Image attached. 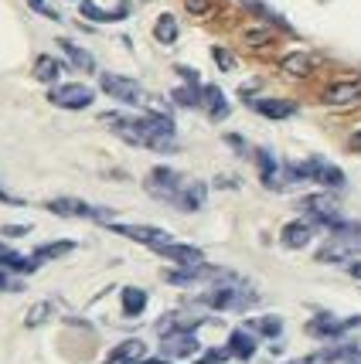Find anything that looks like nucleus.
<instances>
[{"label": "nucleus", "mask_w": 361, "mask_h": 364, "mask_svg": "<svg viewBox=\"0 0 361 364\" xmlns=\"http://www.w3.org/2000/svg\"><path fill=\"white\" fill-rule=\"evenodd\" d=\"M273 41V31H266V28H259V31H246V45H269Z\"/></svg>", "instance_id": "f704fd0d"}, {"label": "nucleus", "mask_w": 361, "mask_h": 364, "mask_svg": "<svg viewBox=\"0 0 361 364\" xmlns=\"http://www.w3.org/2000/svg\"><path fill=\"white\" fill-rule=\"evenodd\" d=\"M79 11H82V17H89V21H99V24H110V21H123L130 11H126V4H120L116 11H103L95 0H82L79 4Z\"/></svg>", "instance_id": "5701e85b"}, {"label": "nucleus", "mask_w": 361, "mask_h": 364, "mask_svg": "<svg viewBox=\"0 0 361 364\" xmlns=\"http://www.w3.org/2000/svg\"><path fill=\"white\" fill-rule=\"evenodd\" d=\"M137 364H174L171 358H143V361H137Z\"/></svg>", "instance_id": "37998d69"}, {"label": "nucleus", "mask_w": 361, "mask_h": 364, "mask_svg": "<svg viewBox=\"0 0 361 364\" xmlns=\"http://www.w3.org/2000/svg\"><path fill=\"white\" fill-rule=\"evenodd\" d=\"M338 364H361V361H338Z\"/></svg>", "instance_id": "49530a36"}, {"label": "nucleus", "mask_w": 361, "mask_h": 364, "mask_svg": "<svg viewBox=\"0 0 361 364\" xmlns=\"http://www.w3.org/2000/svg\"><path fill=\"white\" fill-rule=\"evenodd\" d=\"M45 208L51 215H58V218H89V222H103L110 225V208H95L89 201H82V198H51L45 201Z\"/></svg>", "instance_id": "423d86ee"}, {"label": "nucleus", "mask_w": 361, "mask_h": 364, "mask_svg": "<svg viewBox=\"0 0 361 364\" xmlns=\"http://www.w3.org/2000/svg\"><path fill=\"white\" fill-rule=\"evenodd\" d=\"M0 289H21V283H17V279H11L7 272L0 269Z\"/></svg>", "instance_id": "58836bf2"}, {"label": "nucleus", "mask_w": 361, "mask_h": 364, "mask_svg": "<svg viewBox=\"0 0 361 364\" xmlns=\"http://www.w3.org/2000/svg\"><path fill=\"white\" fill-rule=\"evenodd\" d=\"M225 354H232L239 361H252V354H256V333L246 331V327L232 331L229 333V344H225Z\"/></svg>", "instance_id": "6ab92c4d"}, {"label": "nucleus", "mask_w": 361, "mask_h": 364, "mask_svg": "<svg viewBox=\"0 0 361 364\" xmlns=\"http://www.w3.org/2000/svg\"><path fill=\"white\" fill-rule=\"evenodd\" d=\"M0 201H4V205H21V198H14V194H7L4 188H0Z\"/></svg>", "instance_id": "79ce46f5"}, {"label": "nucleus", "mask_w": 361, "mask_h": 364, "mask_svg": "<svg viewBox=\"0 0 361 364\" xmlns=\"http://www.w3.org/2000/svg\"><path fill=\"white\" fill-rule=\"evenodd\" d=\"M177 75H181L184 82H202V79H198V72H194V68H188V65H177Z\"/></svg>", "instance_id": "4c0bfd02"}, {"label": "nucleus", "mask_w": 361, "mask_h": 364, "mask_svg": "<svg viewBox=\"0 0 361 364\" xmlns=\"http://www.w3.org/2000/svg\"><path fill=\"white\" fill-rule=\"evenodd\" d=\"M259 300V293H252L242 279H221V283H211L204 293L194 296L198 306H208V310H249L252 303Z\"/></svg>", "instance_id": "7ed1b4c3"}, {"label": "nucleus", "mask_w": 361, "mask_h": 364, "mask_svg": "<svg viewBox=\"0 0 361 364\" xmlns=\"http://www.w3.org/2000/svg\"><path fill=\"white\" fill-rule=\"evenodd\" d=\"M171 99L177 106H184V109H198L202 106V82H184L181 89H174Z\"/></svg>", "instance_id": "a878e982"}, {"label": "nucleus", "mask_w": 361, "mask_h": 364, "mask_svg": "<svg viewBox=\"0 0 361 364\" xmlns=\"http://www.w3.org/2000/svg\"><path fill=\"white\" fill-rule=\"evenodd\" d=\"M361 327V317H338V314H317L310 323H307V333L310 337H320V341H338V337H345V333L358 331Z\"/></svg>", "instance_id": "6e6552de"}, {"label": "nucleus", "mask_w": 361, "mask_h": 364, "mask_svg": "<svg viewBox=\"0 0 361 364\" xmlns=\"http://www.w3.org/2000/svg\"><path fill=\"white\" fill-rule=\"evenodd\" d=\"M347 272H351V276L361 283V259H347Z\"/></svg>", "instance_id": "a19ab883"}, {"label": "nucleus", "mask_w": 361, "mask_h": 364, "mask_svg": "<svg viewBox=\"0 0 361 364\" xmlns=\"http://www.w3.org/2000/svg\"><path fill=\"white\" fill-rule=\"evenodd\" d=\"M328 106H351L361 99V79H341V82H330L324 95H320Z\"/></svg>", "instance_id": "ddd939ff"}, {"label": "nucleus", "mask_w": 361, "mask_h": 364, "mask_svg": "<svg viewBox=\"0 0 361 364\" xmlns=\"http://www.w3.org/2000/svg\"><path fill=\"white\" fill-rule=\"evenodd\" d=\"M120 300H123V317H140L143 310H147V303H150V296H147V289H140V286H123Z\"/></svg>", "instance_id": "4be33fe9"}, {"label": "nucleus", "mask_w": 361, "mask_h": 364, "mask_svg": "<svg viewBox=\"0 0 361 364\" xmlns=\"http://www.w3.org/2000/svg\"><path fill=\"white\" fill-rule=\"evenodd\" d=\"M314 232H317V225L310 222V218H303V222H290V225H283L280 242L286 245V249H303V245H310Z\"/></svg>", "instance_id": "dca6fc26"}, {"label": "nucleus", "mask_w": 361, "mask_h": 364, "mask_svg": "<svg viewBox=\"0 0 361 364\" xmlns=\"http://www.w3.org/2000/svg\"><path fill=\"white\" fill-rule=\"evenodd\" d=\"M221 358H225V350H208L204 358H198V364H221Z\"/></svg>", "instance_id": "e433bc0d"}, {"label": "nucleus", "mask_w": 361, "mask_h": 364, "mask_svg": "<svg viewBox=\"0 0 361 364\" xmlns=\"http://www.w3.org/2000/svg\"><path fill=\"white\" fill-rule=\"evenodd\" d=\"M143 188H147L150 198H157L164 205H174L177 211H202L204 198H208V188L202 181H188L174 167H154L143 177Z\"/></svg>", "instance_id": "f03ea898"}, {"label": "nucleus", "mask_w": 361, "mask_h": 364, "mask_svg": "<svg viewBox=\"0 0 361 364\" xmlns=\"http://www.w3.org/2000/svg\"><path fill=\"white\" fill-rule=\"evenodd\" d=\"M256 167H259V181H263L269 191L286 188V181H283V164L276 160V154H273L269 146H259V150H256Z\"/></svg>", "instance_id": "f8f14e48"}, {"label": "nucleus", "mask_w": 361, "mask_h": 364, "mask_svg": "<svg viewBox=\"0 0 361 364\" xmlns=\"http://www.w3.org/2000/svg\"><path fill=\"white\" fill-rule=\"evenodd\" d=\"M51 310H55V306H51V303H34L31 310H28V317H24V323H28V327H38V323H45V317H51Z\"/></svg>", "instance_id": "7c9ffc66"}, {"label": "nucleus", "mask_w": 361, "mask_h": 364, "mask_svg": "<svg viewBox=\"0 0 361 364\" xmlns=\"http://www.w3.org/2000/svg\"><path fill=\"white\" fill-rule=\"evenodd\" d=\"M99 89L106 95H113L116 102H126V106H143L147 102V92L137 79L130 75H116V72H103L99 75Z\"/></svg>", "instance_id": "0eeeda50"}, {"label": "nucleus", "mask_w": 361, "mask_h": 364, "mask_svg": "<svg viewBox=\"0 0 361 364\" xmlns=\"http://www.w3.org/2000/svg\"><path fill=\"white\" fill-rule=\"evenodd\" d=\"M286 364H310V358H307V361H286Z\"/></svg>", "instance_id": "a18cd8bd"}, {"label": "nucleus", "mask_w": 361, "mask_h": 364, "mask_svg": "<svg viewBox=\"0 0 361 364\" xmlns=\"http://www.w3.org/2000/svg\"><path fill=\"white\" fill-rule=\"evenodd\" d=\"M28 7H31V11H38V14H45L48 21H62V14H58L55 7H48V0H28Z\"/></svg>", "instance_id": "72a5a7b5"}, {"label": "nucleus", "mask_w": 361, "mask_h": 364, "mask_svg": "<svg viewBox=\"0 0 361 364\" xmlns=\"http://www.w3.org/2000/svg\"><path fill=\"white\" fill-rule=\"evenodd\" d=\"M202 106L208 112V119H215V123L229 119V112H232V106H229V99H225L219 85H202Z\"/></svg>", "instance_id": "f3484780"}, {"label": "nucleus", "mask_w": 361, "mask_h": 364, "mask_svg": "<svg viewBox=\"0 0 361 364\" xmlns=\"http://www.w3.org/2000/svg\"><path fill=\"white\" fill-rule=\"evenodd\" d=\"M177 34H181V28H177V17H174V14H160L157 24H154V38H157L160 45H174V41H177Z\"/></svg>", "instance_id": "bb28decb"}, {"label": "nucleus", "mask_w": 361, "mask_h": 364, "mask_svg": "<svg viewBox=\"0 0 361 364\" xmlns=\"http://www.w3.org/2000/svg\"><path fill=\"white\" fill-rule=\"evenodd\" d=\"M330 235H338V238H345V242H351V245H358L361 249V222H341L330 228Z\"/></svg>", "instance_id": "c756f323"}, {"label": "nucleus", "mask_w": 361, "mask_h": 364, "mask_svg": "<svg viewBox=\"0 0 361 364\" xmlns=\"http://www.w3.org/2000/svg\"><path fill=\"white\" fill-rule=\"evenodd\" d=\"M225 143H229V146H236L239 154H246V143H242V136H236V133H229V136H225Z\"/></svg>", "instance_id": "ea45409f"}, {"label": "nucleus", "mask_w": 361, "mask_h": 364, "mask_svg": "<svg viewBox=\"0 0 361 364\" xmlns=\"http://www.w3.org/2000/svg\"><path fill=\"white\" fill-rule=\"evenodd\" d=\"M143 358H147V344H143L140 337H130L123 344H116L103 364H137V361H143Z\"/></svg>", "instance_id": "a211bd4d"}, {"label": "nucleus", "mask_w": 361, "mask_h": 364, "mask_svg": "<svg viewBox=\"0 0 361 364\" xmlns=\"http://www.w3.org/2000/svg\"><path fill=\"white\" fill-rule=\"evenodd\" d=\"M283 181L286 184H297V181H314L320 188L338 191L345 188V171L338 164H330L324 157H310V160H300V164H283Z\"/></svg>", "instance_id": "20e7f679"}, {"label": "nucleus", "mask_w": 361, "mask_h": 364, "mask_svg": "<svg viewBox=\"0 0 361 364\" xmlns=\"http://www.w3.org/2000/svg\"><path fill=\"white\" fill-rule=\"evenodd\" d=\"M48 102H51V106H58V109L79 112V109H89V106L95 102V89H89L85 82L51 85V89H48Z\"/></svg>", "instance_id": "39448f33"}, {"label": "nucleus", "mask_w": 361, "mask_h": 364, "mask_svg": "<svg viewBox=\"0 0 361 364\" xmlns=\"http://www.w3.org/2000/svg\"><path fill=\"white\" fill-rule=\"evenodd\" d=\"M300 208L310 215V222L320 225V228H328V232L341 222V208H338V201H334L330 194H310V198L300 201Z\"/></svg>", "instance_id": "1a4fd4ad"}, {"label": "nucleus", "mask_w": 361, "mask_h": 364, "mask_svg": "<svg viewBox=\"0 0 361 364\" xmlns=\"http://www.w3.org/2000/svg\"><path fill=\"white\" fill-rule=\"evenodd\" d=\"M58 48L68 55V62L75 65L79 72H95V58L85 51V48H79L75 41H68V38H62V41H58Z\"/></svg>", "instance_id": "393cba45"}, {"label": "nucleus", "mask_w": 361, "mask_h": 364, "mask_svg": "<svg viewBox=\"0 0 361 364\" xmlns=\"http://www.w3.org/2000/svg\"><path fill=\"white\" fill-rule=\"evenodd\" d=\"M211 58H215V65H219L221 72H232V68H236V58H232L225 48H211Z\"/></svg>", "instance_id": "2f4dec72"}, {"label": "nucleus", "mask_w": 361, "mask_h": 364, "mask_svg": "<svg viewBox=\"0 0 361 364\" xmlns=\"http://www.w3.org/2000/svg\"><path fill=\"white\" fill-rule=\"evenodd\" d=\"M246 331L259 333V337H280L283 320L280 317H252V320H246Z\"/></svg>", "instance_id": "cd10ccee"}, {"label": "nucleus", "mask_w": 361, "mask_h": 364, "mask_svg": "<svg viewBox=\"0 0 361 364\" xmlns=\"http://www.w3.org/2000/svg\"><path fill=\"white\" fill-rule=\"evenodd\" d=\"M184 7H188V14H194V17H204V14H211V0H184Z\"/></svg>", "instance_id": "473e14b6"}, {"label": "nucleus", "mask_w": 361, "mask_h": 364, "mask_svg": "<svg viewBox=\"0 0 361 364\" xmlns=\"http://www.w3.org/2000/svg\"><path fill=\"white\" fill-rule=\"evenodd\" d=\"M157 255H164V259H171V262H177V266H194V262H204V252L198 249V245H188V242H167V245H160V249H154Z\"/></svg>", "instance_id": "4468645a"}, {"label": "nucleus", "mask_w": 361, "mask_h": 364, "mask_svg": "<svg viewBox=\"0 0 361 364\" xmlns=\"http://www.w3.org/2000/svg\"><path fill=\"white\" fill-rule=\"evenodd\" d=\"M314 65H317V58L310 51H290L280 62V68L286 75H293V79H307V75H314Z\"/></svg>", "instance_id": "aec40b11"}, {"label": "nucleus", "mask_w": 361, "mask_h": 364, "mask_svg": "<svg viewBox=\"0 0 361 364\" xmlns=\"http://www.w3.org/2000/svg\"><path fill=\"white\" fill-rule=\"evenodd\" d=\"M31 232V225H7V228H0V235H28Z\"/></svg>", "instance_id": "c9c22d12"}, {"label": "nucleus", "mask_w": 361, "mask_h": 364, "mask_svg": "<svg viewBox=\"0 0 361 364\" xmlns=\"http://www.w3.org/2000/svg\"><path fill=\"white\" fill-rule=\"evenodd\" d=\"M198 337H194V331H167L160 333V354L164 358H191V354H198Z\"/></svg>", "instance_id": "9b49d317"}, {"label": "nucleus", "mask_w": 361, "mask_h": 364, "mask_svg": "<svg viewBox=\"0 0 361 364\" xmlns=\"http://www.w3.org/2000/svg\"><path fill=\"white\" fill-rule=\"evenodd\" d=\"M103 123L113 127V133L126 140L130 146H143V150H157V154H174L177 150V129L167 112H143V116H120V112H106Z\"/></svg>", "instance_id": "f257e3e1"}, {"label": "nucleus", "mask_w": 361, "mask_h": 364, "mask_svg": "<svg viewBox=\"0 0 361 364\" xmlns=\"http://www.w3.org/2000/svg\"><path fill=\"white\" fill-rule=\"evenodd\" d=\"M0 269L7 272H34L38 269V262H34V255H21V252H14L11 245H4L0 242Z\"/></svg>", "instance_id": "412c9836"}, {"label": "nucleus", "mask_w": 361, "mask_h": 364, "mask_svg": "<svg viewBox=\"0 0 361 364\" xmlns=\"http://www.w3.org/2000/svg\"><path fill=\"white\" fill-rule=\"evenodd\" d=\"M351 150H361V129L355 133V136H351Z\"/></svg>", "instance_id": "c03bdc74"}, {"label": "nucleus", "mask_w": 361, "mask_h": 364, "mask_svg": "<svg viewBox=\"0 0 361 364\" xmlns=\"http://www.w3.org/2000/svg\"><path fill=\"white\" fill-rule=\"evenodd\" d=\"M116 235L130 238V242H140V245H147L150 252L154 249H160V245H167L171 242V232H164V228H154V225H110Z\"/></svg>", "instance_id": "9d476101"}, {"label": "nucleus", "mask_w": 361, "mask_h": 364, "mask_svg": "<svg viewBox=\"0 0 361 364\" xmlns=\"http://www.w3.org/2000/svg\"><path fill=\"white\" fill-rule=\"evenodd\" d=\"M75 252V242H48V245H38L34 249V262L41 266V262H48V259H58V255H68Z\"/></svg>", "instance_id": "c85d7f7f"}, {"label": "nucleus", "mask_w": 361, "mask_h": 364, "mask_svg": "<svg viewBox=\"0 0 361 364\" xmlns=\"http://www.w3.org/2000/svg\"><path fill=\"white\" fill-rule=\"evenodd\" d=\"M249 106H252V112H259L266 119H290L300 109L293 99H249Z\"/></svg>", "instance_id": "2eb2a0df"}, {"label": "nucleus", "mask_w": 361, "mask_h": 364, "mask_svg": "<svg viewBox=\"0 0 361 364\" xmlns=\"http://www.w3.org/2000/svg\"><path fill=\"white\" fill-rule=\"evenodd\" d=\"M38 82H45V85H55L58 75H62V62L55 58V55H38L34 58V72H31Z\"/></svg>", "instance_id": "b1692460"}]
</instances>
